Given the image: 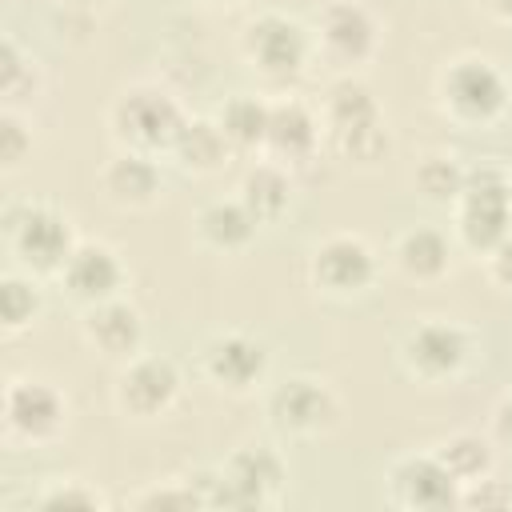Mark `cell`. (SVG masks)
<instances>
[{
	"instance_id": "cell-1",
	"label": "cell",
	"mask_w": 512,
	"mask_h": 512,
	"mask_svg": "<svg viewBox=\"0 0 512 512\" xmlns=\"http://www.w3.org/2000/svg\"><path fill=\"white\" fill-rule=\"evenodd\" d=\"M320 124L324 144L352 168H380L392 156V128L376 100V92L356 76H332V84L320 96Z\"/></svg>"
},
{
	"instance_id": "cell-2",
	"label": "cell",
	"mask_w": 512,
	"mask_h": 512,
	"mask_svg": "<svg viewBox=\"0 0 512 512\" xmlns=\"http://www.w3.org/2000/svg\"><path fill=\"white\" fill-rule=\"evenodd\" d=\"M200 496L208 508H268L280 500L284 484H288V464L280 456V448L248 440L236 452L224 456V464L216 468H196L192 472Z\"/></svg>"
},
{
	"instance_id": "cell-3",
	"label": "cell",
	"mask_w": 512,
	"mask_h": 512,
	"mask_svg": "<svg viewBox=\"0 0 512 512\" xmlns=\"http://www.w3.org/2000/svg\"><path fill=\"white\" fill-rule=\"evenodd\" d=\"M436 108L456 128H496L512 108V80L488 56H456L436 76Z\"/></svg>"
},
{
	"instance_id": "cell-4",
	"label": "cell",
	"mask_w": 512,
	"mask_h": 512,
	"mask_svg": "<svg viewBox=\"0 0 512 512\" xmlns=\"http://www.w3.org/2000/svg\"><path fill=\"white\" fill-rule=\"evenodd\" d=\"M0 228H4L12 264L32 276H56L80 240L64 208H56L52 200H32V196L8 200Z\"/></svg>"
},
{
	"instance_id": "cell-5",
	"label": "cell",
	"mask_w": 512,
	"mask_h": 512,
	"mask_svg": "<svg viewBox=\"0 0 512 512\" xmlns=\"http://www.w3.org/2000/svg\"><path fill=\"white\" fill-rule=\"evenodd\" d=\"M240 60L268 84H292L308 72L316 60L312 28L300 16H288L280 8H260L240 24L236 36Z\"/></svg>"
},
{
	"instance_id": "cell-6",
	"label": "cell",
	"mask_w": 512,
	"mask_h": 512,
	"mask_svg": "<svg viewBox=\"0 0 512 512\" xmlns=\"http://www.w3.org/2000/svg\"><path fill=\"white\" fill-rule=\"evenodd\" d=\"M508 180H512V168H504L500 160H476V164H468L464 192L452 204V236H456V244L464 252L488 256L512 232Z\"/></svg>"
},
{
	"instance_id": "cell-7",
	"label": "cell",
	"mask_w": 512,
	"mask_h": 512,
	"mask_svg": "<svg viewBox=\"0 0 512 512\" xmlns=\"http://www.w3.org/2000/svg\"><path fill=\"white\" fill-rule=\"evenodd\" d=\"M108 136L116 140V148L128 152H148V156H168L176 132L184 128L188 112L180 108V100L160 88V84H128L112 96L108 104Z\"/></svg>"
},
{
	"instance_id": "cell-8",
	"label": "cell",
	"mask_w": 512,
	"mask_h": 512,
	"mask_svg": "<svg viewBox=\"0 0 512 512\" xmlns=\"http://www.w3.org/2000/svg\"><path fill=\"white\" fill-rule=\"evenodd\" d=\"M396 360L420 384H452L472 368L476 336L460 320L424 316L412 328H404V336L396 344Z\"/></svg>"
},
{
	"instance_id": "cell-9",
	"label": "cell",
	"mask_w": 512,
	"mask_h": 512,
	"mask_svg": "<svg viewBox=\"0 0 512 512\" xmlns=\"http://www.w3.org/2000/svg\"><path fill=\"white\" fill-rule=\"evenodd\" d=\"M264 416H268V428L284 440H320L340 428L344 404L328 380L296 372L268 388Z\"/></svg>"
},
{
	"instance_id": "cell-10",
	"label": "cell",
	"mask_w": 512,
	"mask_h": 512,
	"mask_svg": "<svg viewBox=\"0 0 512 512\" xmlns=\"http://www.w3.org/2000/svg\"><path fill=\"white\" fill-rule=\"evenodd\" d=\"M308 28H312L316 60L336 68V76L360 72L380 48V20L364 0H324L312 12Z\"/></svg>"
},
{
	"instance_id": "cell-11",
	"label": "cell",
	"mask_w": 512,
	"mask_h": 512,
	"mask_svg": "<svg viewBox=\"0 0 512 512\" xmlns=\"http://www.w3.org/2000/svg\"><path fill=\"white\" fill-rule=\"evenodd\" d=\"M196 368L200 376L224 392V396H252L256 388L268 384L272 372V348L264 336H252L244 328H224L200 340L196 348Z\"/></svg>"
},
{
	"instance_id": "cell-12",
	"label": "cell",
	"mask_w": 512,
	"mask_h": 512,
	"mask_svg": "<svg viewBox=\"0 0 512 512\" xmlns=\"http://www.w3.org/2000/svg\"><path fill=\"white\" fill-rule=\"evenodd\" d=\"M72 424V400L52 380L12 376L4 388V436L12 444L48 448Z\"/></svg>"
},
{
	"instance_id": "cell-13",
	"label": "cell",
	"mask_w": 512,
	"mask_h": 512,
	"mask_svg": "<svg viewBox=\"0 0 512 512\" xmlns=\"http://www.w3.org/2000/svg\"><path fill=\"white\" fill-rule=\"evenodd\" d=\"M308 284L328 300H356L380 280V252L360 232H332L308 252Z\"/></svg>"
},
{
	"instance_id": "cell-14",
	"label": "cell",
	"mask_w": 512,
	"mask_h": 512,
	"mask_svg": "<svg viewBox=\"0 0 512 512\" xmlns=\"http://www.w3.org/2000/svg\"><path fill=\"white\" fill-rule=\"evenodd\" d=\"M180 392H184V376H180L172 356L136 352L132 360L116 364L112 404H116V412L124 420L152 424V420H160V416H168L176 408Z\"/></svg>"
},
{
	"instance_id": "cell-15",
	"label": "cell",
	"mask_w": 512,
	"mask_h": 512,
	"mask_svg": "<svg viewBox=\"0 0 512 512\" xmlns=\"http://www.w3.org/2000/svg\"><path fill=\"white\" fill-rule=\"evenodd\" d=\"M384 484H388V500L396 508H408V512L460 508V484L436 452H408V456L392 460Z\"/></svg>"
},
{
	"instance_id": "cell-16",
	"label": "cell",
	"mask_w": 512,
	"mask_h": 512,
	"mask_svg": "<svg viewBox=\"0 0 512 512\" xmlns=\"http://www.w3.org/2000/svg\"><path fill=\"white\" fill-rule=\"evenodd\" d=\"M56 284H60V292L72 304L88 308V304L124 296L128 268H124V260H120V252L112 244H104V240H76L72 256L56 272Z\"/></svg>"
},
{
	"instance_id": "cell-17",
	"label": "cell",
	"mask_w": 512,
	"mask_h": 512,
	"mask_svg": "<svg viewBox=\"0 0 512 512\" xmlns=\"http://www.w3.org/2000/svg\"><path fill=\"white\" fill-rule=\"evenodd\" d=\"M324 148V124H320V108L308 104L304 96H276L268 104V140H264V156L288 164L292 172L312 164L316 152Z\"/></svg>"
},
{
	"instance_id": "cell-18",
	"label": "cell",
	"mask_w": 512,
	"mask_h": 512,
	"mask_svg": "<svg viewBox=\"0 0 512 512\" xmlns=\"http://www.w3.org/2000/svg\"><path fill=\"white\" fill-rule=\"evenodd\" d=\"M80 340L100 360L124 364L136 352H144V316L128 296L88 304V308H80Z\"/></svg>"
},
{
	"instance_id": "cell-19",
	"label": "cell",
	"mask_w": 512,
	"mask_h": 512,
	"mask_svg": "<svg viewBox=\"0 0 512 512\" xmlns=\"http://www.w3.org/2000/svg\"><path fill=\"white\" fill-rule=\"evenodd\" d=\"M96 184H100V196H104L112 208H120V212H144V208H152V204L164 196L160 156L116 148V152L100 164Z\"/></svg>"
},
{
	"instance_id": "cell-20",
	"label": "cell",
	"mask_w": 512,
	"mask_h": 512,
	"mask_svg": "<svg viewBox=\"0 0 512 512\" xmlns=\"http://www.w3.org/2000/svg\"><path fill=\"white\" fill-rule=\"evenodd\" d=\"M456 236L436 224H412L392 240V268L412 284H436L452 272Z\"/></svg>"
},
{
	"instance_id": "cell-21",
	"label": "cell",
	"mask_w": 512,
	"mask_h": 512,
	"mask_svg": "<svg viewBox=\"0 0 512 512\" xmlns=\"http://www.w3.org/2000/svg\"><path fill=\"white\" fill-rule=\"evenodd\" d=\"M192 232H196V240H200L208 252L236 256V252H244V248L256 240L260 220L252 216V208H248L240 196H216V200H208V204L196 208Z\"/></svg>"
},
{
	"instance_id": "cell-22",
	"label": "cell",
	"mask_w": 512,
	"mask_h": 512,
	"mask_svg": "<svg viewBox=\"0 0 512 512\" xmlns=\"http://www.w3.org/2000/svg\"><path fill=\"white\" fill-rule=\"evenodd\" d=\"M236 196L252 208V216L260 224H280L296 204V172L272 156H260L244 168Z\"/></svg>"
},
{
	"instance_id": "cell-23",
	"label": "cell",
	"mask_w": 512,
	"mask_h": 512,
	"mask_svg": "<svg viewBox=\"0 0 512 512\" xmlns=\"http://www.w3.org/2000/svg\"><path fill=\"white\" fill-rule=\"evenodd\" d=\"M232 156L236 152H232L228 136L220 132L216 116H188L184 128L176 132L172 148H168V160L184 176H216Z\"/></svg>"
},
{
	"instance_id": "cell-24",
	"label": "cell",
	"mask_w": 512,
	"mask_h": 512,
	"mask_svg": "<svg viewBox=\"0 0 512 512\" xmlns=\"http://www.w3.org/2000/svg\"><path fill=\"white\" fill-rule=\"evenodd\" d=\"M268 104L256 92H232L220 108H216V124L228 136L236 156H264V140H268Z\"/></svg>"
},
{
	"instance_id": "cell-25",
	"label": "cell",
	"mask_w": 512,
	"mask_h": 512,
	"mask_svg": "<svg viewBox=\"0 0 512 512\" xmlns=\"http://www.w3.org/2000/svg\"><path fill=\"white\" fill-rule=\"evenodd\" d=\"M464 176H468V164L448 152V148H432L416 160L412 168V188L428 200V204H440V208H452L464 192Z\"/></svg>"
},
{
	"instance_id": "cell-26",
	"label": "cell",
	"mask_w": 512,
	"mask_h": 512,
	"mask_svg": "<svg viewBox=\"0 0 512 512\" xmlns=\"http://www.w3.org/2000/svg\"><path fill=\"white\" fill-rule=\"evenodd\" d=\"M40 92H44L40 60L8 32L0 40V96H4V108H20L28 100H40Z\"/></svg>"
},
{
	"instance_id": "cell-27",
	"label": "cell",
	"mask_w": 512,
	"mask_h": 512,
	"mask_svg": "<svg viewBox=\"0 0 512 512\" xmlns=\"http://www.w3.org/2000/svg\"><path fill=\"white\" fill-rule=\"evenodd\" d=\"M432 452L444 460V468L456 476L460 488L496 472V440L492 436H480V432H452Z\"/></svg>"
},
{
	"instance_id": "cell-28",
	"label": "cell",
	"mask_w": 512,
	"mask_h": 512,
	"mask_svg": "<svg viewBox=\"0 0 512 512\" xmlns=\"http://www.w3.org/2000/svg\"><path fill=\"white\" fill-rule=\"evenodd\" d=\"M44 312V288H40V276L24 272V268H8L0 276V316H4V332L8 336H20L28 332Z\"/></svg>"
},
{
	"instance_id": "cell-29",
	"label": "cell",
	"mask_w": 512,
	"mask_h": 512,
	"mask_svg": "<svg viewBox=\"0 0 512 512\" xmlns=\"http://www.w3.org/2000/svg\"><path fill=\"white\" fill-rule=\"evenodd\" d=\"M128 504L132 508H208L200 488H196V480H192V472L188 476H168L160 484H148L136 496H128Z\"/></svg>"
},
{
	"instance_id": "cell-30",
	"label": "cell",
	"mask_w": 512,
	"mask_h": 512,
	"mask_svg": "<svg viewBox=\"0 0 512 512\" xmlns=\"http://www.w3.org/2000/svg\"><path fill=\"white\" fill-rule=\"evenodd\" d=\"M36 508H80V512H92V508H108V500L88 484V480H76V476H64V480H52L44 492L32 496Z\"/></svg>"
},
{
	"instance_id": "cell-31",
	"label": "cell",
	"mask_w": 512,
	"mask_h": 512,
	"mask_svg": "<svg viewBox=\"0 0 512 512\" xmlns=\"http://www.w3.org/2000/svg\"><path fill=\"white\" fill-rule=\"evenodd\" d=\"M28 152H32V128H28V120L20 116V108H4L0 112V160H4V168L8 172L20 168L28 160Z\"/></svg>"
},
{
	"instance_id": "cell-32",
	"label": "cell",
	"mask_w": 512,
	"mask_h": 512,
	"mask_svg": "<svg viewBox=\"0 0 512 512\" xmlns=\"http://www.w3.org/2000/svg\"><path fill=\"white\" fill-rule=\"evenodd\" d=\"M460 508H480V512H488V508H512V484L500 480L496 472L484 476V480H476V484H464L460 488Z\"/></svg>"
},
{
	"instance_id": "cell-33",
	"label": "cell",
	"mask_w": 512,
	"mask_h": 512,
	"mask_svg": "<svg viewBox=\"0 0 512 512\" xmlns=\"http://www.w3.org/2000/svg\"><path fill=\"white\" fill-rule=\"evenodd\" d=\"M484 268H488V280H492L496 288H508V292H512V232L484 256Z\"/></svg>"
},
{
	"instance_id": "cell-34",
	"label": "cell",
	"mask_w": 512,
	"mask_h": 512,
	"mask_svg": "<svg viewBox=\"0 0 512 512\" xmlns=\"http://www.w3.org/2000/svg\"><path fill=\"white\" fill-rule=\"evenodd\" d=\"M492 440L512 452V392H504L492 408Z\"/></svg>"
},
{
	"instance_id": "cell-35",
	"label": "cell",
	"mask_w": 512,
	"mask_h": 512,
	"mask_svg": "<svg viewBox=\"0 0 512 512\" xmlns=\"http://www.w3.org/2000/svg\"><path fill=\"white\" fill-rule=\"evenodd\" d=\"M484 12L504 20V24H512V0H484Z\"/></svg>"
},
{
	"instance_id": "cell-36",
	"label": "cell",
	"mask_w": 512,
	"mask_h": 512,
	"mask_svg": "<svg viewBox=\"0 0 512 512\" xmlns=\"http://www.w3.org/2000/svg\"><path fill=\"white\" fill-rule=\"evenodd\" d=\"M64 8H80V12H96V8H104L108 0H60Z\"/></svg>"
},
{
	"instance_id": "cell-37",
	"label": "cell",
	"mask_w": 512,
	"mask_h": 512,
	"mask_svg": "<svg viewBox=\"0 0 512 512\" xmlns=\"http://www.w3.org/2000/svg\"><path fill=\"white\" fill-rule=\"evenodd\" d=\"M200 4H208V8H232V4H240V0H200Z\"/></svg>"
},
{
	"instance_id": "cell-38",
	"label": "cell",
	"mask_w": 512,
	"mask_h": 512,
	"mask_svg": "<svg viewBox=\"0 0 512 512\" xmlns=\"http://www.w3.org/2000/svg\"><path fill=\"white\" fill-rule=\"evenodd\" d=\"M508 204H512V180H508Z\"/></svg>"
}]
</instances>
